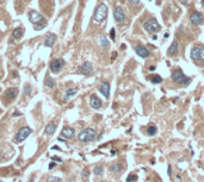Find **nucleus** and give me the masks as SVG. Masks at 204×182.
Masks as SVG:
<instances>
[{
    "label": "nucleus",
    "mask_w": 204,
    "mask_h": 182,
    "mask_svg": "<svg viewBox=\"0 0 204 182\" xmlns=\"http://www.w3.org/2000/svg\"><path fill=\"white\" fill-rule=\"evenodd\" d=\"M97 137V132L94 129L92 128H87V129H84L82 131H80V133L78 135V138L80 142H84V143H89V142H92Z\"/></svg>",
    "instance_id": "obj_1"
},
{
    "label": "nucleus",
    "mask_w": 204,
    "mask_h": 182,
    "mask_svg": "<svg viewBox=\"0 0 204 182\" xmlns=\"http://www.w3.org/2000/svg\"><path fill=\"white\" fill-rule=\"evenodd\" d=\"M107 17V6L106 4H100L98 5V7L94 11V14H93V19L94 21L97 23H103Z\"/></svg>",
    "instance_id": "obj_2"
},
{
    "label": "nucleus",
    "mask_w": 204,
    "mask_h": 182,
    "mask_svg": "<svg viewBox=\"0 0 204 182\" xmlns=\"http://www.w3.org/2000/svg\"><path fill=\"white\" fill-rule=\"evenodd\" d=\"M143 29H144L147 32L154 34V32L159 31V30L161 29V26H160V24L158 23V20H156L155 18H151V19H148L147 21L143 23Z\"/></svg>",
    "instance_id": "obj_3"
},
{
    "label": "nucleus",
    "mask_w": 204,
    "mask_h": 182,
    "mask_svg": "<svg viewBox=\"0 0 204 182\" xmlns=\"http://www.w3.org/2000/svg\"><path fill=\"white\" fill-rule=\"evenodd\" d=\"M171 77H172V80H173L174 82H177V83H179V85H187V83L190 82V77L185 76L184 73H183L180 69L174 70V72L172 73V75H171Z\"/></svg>",
    "instance_id": "obj_4"
},
{
    "label": "nucleus",
    "mask_w": 204,
    "mask_h": 182,
    "mask_svg": "<svg viewBox=\"0 0 204 182\" xmlns=\"http://www.w3.org/2000/svg\"><path fill=\"white\" fill-rule=\"evenodd\" d=\"M30 135H31V129H30V128H27V126L22 128V129L18 131L14 142H16V143H22L23 140H25Z\"/></svg>",
    "instance_id": "obj_5"
},
{
    "label": "nucleus",
    "mask_w": 204,
    "mask_h": 182,
    "mask_svg": "<svg viewBox=\"0 0 204 182\" xmlns=\"http://www.w3.org/2000/svg\"><path fill=\"white\" fill-rule=\"evenodd\" d=\"M63 66H65L63 58H55V59H53L51 62H50L49 68H50V70L53 73H59L63 68Z\"/></svg>",
    "instance_id": "obj_6"
},
{
    "label": "nucleus",
    "mask_w": 204,
    "mask_h": 182,
    "mask_svg": "<svg viewBox=\"0 0 204 182\" xmlns=\"http://www.w3.org/2000/svg\"><path fill=\"white\" fill-rule=\"evenodd\" d=\"M191 58L193 61H204V48L202 47H193L191 50Z\"/></svg>",
    "instance_id": "obj_7"
},
{
    "label": "nucleus",
    "mask_w": 204,
    "mask_h": 182,
    "mask_svg": "<svg viewBox=\"0 0 204 182\" xmlns=\"http://www.w3.org/2000/svg\"><path fill=\"white\" fill-rule=\"evenodd\" d=\"M113 18H115V20L117 23H122L125 19L124 10L121 6H116L115 7V10H113Z\"/></svg>",
    "instance_id": "obj_8"
},
{
    "label": "nucleus",
    "mask_w": 204,
    "mask_h": 182,
    "mask_svg": "<svg viewBox=\"0 0 204 182\" xmlns=\"http://www.w3.org/2000/svg\"><path fill=\"white\" fill-rule=\"evenodd\" d=\"M29 19H30V21L35 25V24H37V23L44 20L45 18H44L41 13H38V12H36V11H30V12H29Z\"/></svg>",
    "instance_id": "obj_9"
},
{
    "label": "nucleus",
    "mask_w": 204,
    "mask_h": 182,
    "mask_svg": "<svg viewBox=\"0 0 204 182\" xmlns=\"http://www.w3.org/2000/svg\"><path fill=\"white\" fill-rule=\"evenodd\" d=\"M135 52L137 54V56H140V57H142V58H147V57H149V55H151L149 50L146 48L144 45H137V47L135 48Z\"/></svg>",
    "instance_id": "obj_10"
},
{
    "label": "nucleus",
    "mask_w": 204,
    "mask_h": 182,
    "mask_svg": "<svg viewBox=\"0 0 204 182\" xmlns=\"http://www.w3.org/2000/svg\"><path fill=\"white\" fill-rule=\"evenodd\" d=\"M204 20V16L200 13V12H193L191 16H190V21L195 25H199L202 24Z\"/></svg>",
    "instance_id": "obj_11"
},
{
    "label": "nucleus",
    "mask_w": 204,
    "mask_h": 182,
    "mask_svg": "<svg viewBox=\"0 0 204 182\" xmlns=\"http://www.w3.org/2000/svg\"><path fill=\"white\" fill-rule=\"evenodd\" d=\"M79 70H80V73H82L84 75H91V74L93 73V67H92V64H91L90 62H84V63L81 64V67L79 68Z\"/></svg>",
    "instance_id": "obj_12"
},
{
    "label": "nucleus",
    "mask_w": 204,
    "mask_h": 182,
    "mask_svg": "<svg viewBox=\"0 0 204 182\" xmlns=\"http://www.w3.org/2000/svg\"><path fill=\"white\" fill-rule=\"evenodd\" d=\"M99 92L106 98V99H109V97H110V83L109 82H102L100 83V86H99Z\"/></svg>",
    "instance_id": "obj_13"
},
{
    "label": "nucleus",
    "mask_w": 204,
    "mask_h": 182,
    "mask_svg": "<svg viewBox=\"0 0 204 182\" xmlns=\"http://www.w3.org/2000/svg\"><path fill=\"white\" fill-rule=\"evenodd\" d=\"M90 104H91L92 108H94V110H100V108H102V106H103L102 100H100V99H99L97 95H92V97H91Z\"/></svg>",
    "instance_id": "obj_14"
},
{
    "label": "nucleus",
    "mask_w": 204,
    "mask_h": 182,
    "mask_svg": "<svg viewBox=\"0 0 204 182\" xmlns=\"http://www.w3.org/2000/svg\"><path fill=\"white\" fill-rule=\"evenodd\" d=\"M17 95H18V88H16V87L9 88L6 90V93H5V97L7 99H10V100H14L17 98Z\"/></svg>",
    "instance_id": "obj_15"
},
{
    "label": "nucleus",
    "mask_w": 204,
    "mask_h": 182,
    "mask_svg": "<svg viewBox=\"0 0 204 182\" xmlns=\"http://www.w3.org/2000/svg\"><path fill=\"white\" fill-rule=\"evenodd\" d=\"M56 42V36L54 34H48L45 39H44V45L48 47V48H51Z\"/></svg>",
    "instance_id": "obj_16"
},
{
    "label": "nucleus",
    "mask_w": 204,
    "mask_h": 182,
    "mask_svg": "<svg viewBox=\"0 0 204 182\" xmlns=\"http://www.w3.org/2000/svg\"><path fill=\"white\" fill-rule=\"evenodd\" d=\"M74 129H72V128H65L62 131H61V137H63V138H66V139H71V138H73L74 137Z\"/></svg>",
    "instance_id": "obj_17"
},
{
    "label": "nucleus",
    "mask_w": 204,
    "mask_h": 182,
    "mask_svg": "<svg viewBox=\"0 0 204 182\" xmlns=\"http://www.w3.org/2000/svg\"><path fill=\"white\" fill-rule=\"evenodd\" d=\"M178 48H179L178 42H177V41H174V42L171 44V47L168 48V55H174V54H177Z\"/></svg>",
    "instance_id": "obj_18"
},
{
    "label": "nucleus",
    "mask_w": 204,
    "mask_h": 182,
    "mask_svg": "<svg viewBox=\"0 0 204 182\" xmlns=\"http://www.w3.org/2000/svg\"><path fill=\"white\" fill-rule=\"evenodd\" d=\"M23 36H24V30L22 27H17L13 30V37L16 39H20Z\"/></svg>",
    "instance_id": "obj_19"
},
{
    "label": "nucleus",
    "mask_w": 204,
    "mask_h": 182,
    "mask_svg": "<svg viewBox=\"0 0 204 182\" xmlns=\"http://www.w3.org/2000/svg\"><path fill=\"white\" fill-rule=\"evenodd\" d=\"M78 93V90L75 88H71V89H67V92L65 94V100H69L72 97H74L75 94Z\"/></svg>",
    "instance_id": "obj_20"
},
{
    "label": "nucleus",
    "mask_w": 204,
    "mask_h": 182,
    "mask_svg": "<svg viewBox=\"0 0 204 182\" xmlns=\"http://www.w3.org/2000/svg\"><path fill=\"white\" fill-rule=\"evenodd\" d=\"M55 130H56V125H55L54 123H49V124L47 125L44 132H45L47 135H53V133L55 132Z\"/></svg>",
    "instance_id": "obj_21"
},
{
    "label": "nucleus",
    "mask_w": 204,
    "mask_h": 182,
    "mask_svg": "<svg viewBox=\"0 0 204 182\" xmlns=\"http://www.w3.org/2000/svg\"><path fill=\"white\" fill-rule=\"evenodd\" d=\"M45 26H47V20L44 19V20H42V21H40V23L35 24V25H34V29L36 30V31H40V30L44 29Z\"/></svg>",
    "instance_id": "obj_22"
},
{
    "label": "nucleus",
    "mask_w": 204,
    "mask_h": 182,
    "mask_svg": "<svg viewBox=\"0 0 204 182\" xmlns=\"http://www.w3.org/2000/svg\"><path fill=\"white\" fill-rule=\"evenodd\" d=\"M44 83H45V86H47L48 88H54V87L56 86L55 81H54V80H53L51 77H47V79H45V82H44Z\"/></svg>",
    "instance_id": "obj_23"
},
{
    "label": "nucleus",
    "mask_w": 204,
    "mask_h": 182,
    "mask_svg": "<svg viewBox=\"0 0 204 182\" xmlns=\"http://www.w3.org/2000/svg\"><path fill=\"white\" fill-rule=\"evenodd\" d=\"M151 79V81H152V83H161L162 82V77L161 76H159V75H153V76H151L149 77Z\"/></svg>",
    "instance_id": "obj_24"
},
{
    "label": "nucleus",
    "mask_w": 204,
    "mask_h": 182,
    "mask_svg": "<svg viewBox=\"0 0 204 182\" xmlns=\"http://www.w3.org/2000/svg\"><path fill=\"white\" fill-rule=\"evenodd\" d=\"M103 171H104V168H103L102 166H97V167H94V169H93V173H94V175H97V176L102 175Z\"/></svg>",
    "instance_id": "obj_25"
},
{
    "label": "nucleus",
    "mask_w": 204,
    "mask_h": 182,
    "mask_svg": "<svg viewBox=\"0 0 204 182\" xmlns=\"http://www.w3.org/2000/svg\"><path fill=\"white\" fill-rule=\"evenodd\" d=\"M147 133H148L149 136H154V135L156 133V128H155L154 125H151L149 128H147Z\"/></svg>",
    "instance_id": "obj_26"
},
{
    "label": "nucleus",
    "mask_w": 204,
    "mask_h": 182,
    "mask_svg": "<svg viewBox=\"0 0 204 182\" xmlns=\"http://www.w3.org/2000/svg\"><path fill=\"white\" fill-rule=\"evenodd\" d=\"M99 42H100V45H102V47H104V48H106V47L109 45L107 38H106L105 36H102V37H100V39H99Z\"/></svg>",
    "instance_id": "obj_27"
},
{
    "label": "nucleus",
    "mask_w": 204,
    "mask_h": 182,
    "mask_svg": "<svg viewBox=\"0 0 204 182\" xmlns=\"http://www.w3.org/2000/svg\"><path fill=\"white\" fill-rule=\"evenodd\" d=\"M111 170L115 171V173H118V171L122 170V167H120V164H113V166L111 167Z\"/></svg>",
    "instance_id": "obj_28"
},
{
    "label": "nucleus",
    "mask_w": 204,
    "mask_h": 182,
    "mask_svg": "<svg viewBox=\"0 0 204 182\" xmlns=\"http://www.w3.org/2000/svg\"><path fill=\"white\" fill-rule=\"evenodd\" d=\"M135 181H137V176L134 174H131L130 176L127 177V182H135Z\"/></svg>",
    "instance_id": "obj_29"
},
{
    "label": "nucleus",
    "mask_w": 204,
    "mask_h": 182,
    "mask_svg": "<svg viewBox=\"0 0 204 182\" xmlns=\"http://www.w3.org/2000/svg\"><path fill=\"white\" fill-rule=\"evenodd\" d=\"M128 3L131 5V6H137L140 4V0H128Z\"/></svg>",
    "instance_id": "obj_30"
},
{
    "label": "nucleus",
    "mask_w": 204,
    "mask_h": 182,
    "mask_svg": "<svg viewBox=\"0 0 204 182\" xmlns=\"http://www.w3.org/2000/svg\"><path fill=\"white\" fill-rule=\"evenodd\" d=\"M115 32H116V31H115V29H111V31H110V37H111L112 39L115 38Z\"/></svg>",
    "instance_id": "obj_31"
},
{
    "label": "nucleus",
    "mask_w": 204,
    "mask_h": 182,
    "mask_svg": "<svg viewBox=\"0 0 204 182\" xmlns=\"http://www.w3.org/2000/svg\"><path fill=\"white\" fill-rule=\"evenodd\" d=\"M167 174H168V176H172V167H171V166H168V169H167Z\"/></svg>",
    "instance_id": "obj_32"
},
{
    "label": "nucleus",
    "mask_w": 204,
    "mask_h": 182,
    "mask_svg": "<svg viewBox=\"0 0 204 182\" xmlns=\"http://www.w3.org/2000/svg\"><path fill=\"white\" fill-rule=\"evenodd\" d=\"M29 92H30V86H25V90H24V93L27 94Z\"/></svg>",
    "instance_id": "obj_33"
},
{
    "label": "nucleus",
    "mask_w": 204,
    "mask_h": 182,
    "mask_svg": "<svg viewBox=\"0 0 204 182\" xmlns=\"http://www.w3.org/2000/svg\"><path fill=\"white\" fill-rule=\"evenodd\" d=\"M51 182H61V180L56 178V177H51Z\"/></svg>",
    "instance_id": "obj_34"
},
{
    "label": "nucleus",
    "mask_w": 204,
    "mask_h": 182,
    "mask_svg": "<svg viewBox=\"0 0 204 182\" xmlns=\"http://www.w3.org/2000/svg\"><path fill=\"white\" fill-rule=\"evenodd\" d=\"M55 166H56V164H55V163H53V162H51V163H50V164H49V169H53V168H54V167H55Z\"/></svg>",
    "instance_id": "obj_35"
},
{
    "label": "nucleus",
    "mask_w": 204,
    "mask_h": 182,
    "mask_svg": "<svg viewBox=\"0 0 204 182\" xmlns=\"http://www.w3.org/2000/svg\"><path fill=\"white\" fill-rule=\"evenodd\" d=\"M20 114H22V113H19V112H14V113H13V117H16V115H20Z\"/></svg>",
    "instance_id": "obj_36"
},
{
    "label": "nucleus",
    "mask_w": 204,
    "mask_h": 182,
    "mask_svg": "<svg viewBox=\"0 0 204 182\" xmlns=\"http://www.w3.org/2000/svg\"><path fill=\"white\" fill-rule=\"evenodd\" d=\"M168 36H169L168 34H165V35H164V37H165V38H168Z\"/></svg>",
    "instance_id": "obj_37"
},
{
    "label": "nucleus",
    "mask_w": 204,
    "mask_h": 182,
    "mask_svg": "<svg viewBox=\"0 0 204 182\" xmlns=\"http://www.w3.org/2000/svg\"><path fill=\"white\" fill-rule=\"evenodd\" d=\"M182 3H183V4H186V3H187V0H182Z\"/></svg>",
    "instance_id": "obj_38"
},
{
    "label": "nucleus",
    "mask_w": 204,
    "mask_h": 182,
    "mask_svg": "<svg viewBox=\"0 0 204 182\" xmlns=\"http://www.w3.org/2000/svg\"><path fill=\"white\" fill-rule=\"evenodd\" d=\"M202 5H203V6H204V0H202Z\"/></svg>",
    "instance_id": "obj_39"
},
{
    "label": "nucleus",
    "mask_w": 204,
    "mask_h": 182,
    "mask_svg": "<svg viewBox=\"0 0 204 182\" xmlns=\"http://www.w3.org/2000/svg\"><path fill=\"white\" fill-rule=\"evenodd\" d=\"M0 156H1V150H0Z\"/></svg>",
    "instance_id": "obj_40"
},
{
    "label": "nucleus",
    "mask_w": 204,
    "mask_h": 182,
    "mask_svg": "<svg viewBox=\"0 0 204 182\" xmlns=\"http://www.w3.org/2000/svg\"><path fill=\"white\" fill-rule=\"evenodd\" d=\"M0 92H1V88H0Z\"/></svg>",
    "instance_id": "obj_41"
},
{
    "label": "nucleus",
    "mask_w": 204,
    "mask_h": 182,
    "mask_svg": "<svg viewBox=\"0 0 204 182\" xmlns=\"http://www.w3.org/2000/svg\"><path fill=\"white\" fill-rule=\"evenodd\" d=\"M149 1H152V0H149Z\"/></svg>",
    "instance_id": "obj_42"
}]
</instances>
